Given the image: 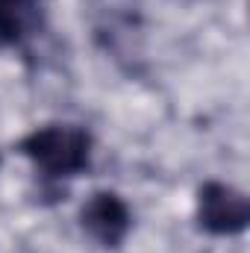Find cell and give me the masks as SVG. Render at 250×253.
Returning <instances> with one entry per match:
<instances>
[{"label":"cell","instance_id":"1","mask_svg":"<svg viewBox=\"0 0 250 253\" xmlns=\"http://www.w3.org/2000/svg\"><path fill=\"white\" fill-rule=\"evenodd\" d=\"M30 153L42 162V165H47V168H53V171H74V168H80V162H83V150H85V138L80 135V132H68L62 126H56V129H44V132H36L33 138H30Z\"/></svg>","mask_w":250,"mask_h":253},{"label":"cell","instance_id":"2","mask_svg":"<svg viewBox=\"0 0 250 253\" xmlns=\"http://www.w3.org/2000/svg\"><path fill=\"white\" fill-rule=\"evenodd\" d=\"M203 221L215 230H233L245 224V197L233 194L230 189L206 191L203 197Z\"/></svg>","mask_w":250,"mask_h":253},{"label":"cell","instance_id":"3","mask_svg":"<svg viewBox=\"0 0 250 253\" xmlns=\"http://www.w3.org/2000/svg\"><path fill=\"white\" fill-rule=\"evenodd\" d=\"M85 221H88V227L94 230V236H100L103 242H115V239L126 230V212L112 194L94 197V200L88 203Z\"/></svg>","mask_w":250,"mask_h":253}]
</instances>
